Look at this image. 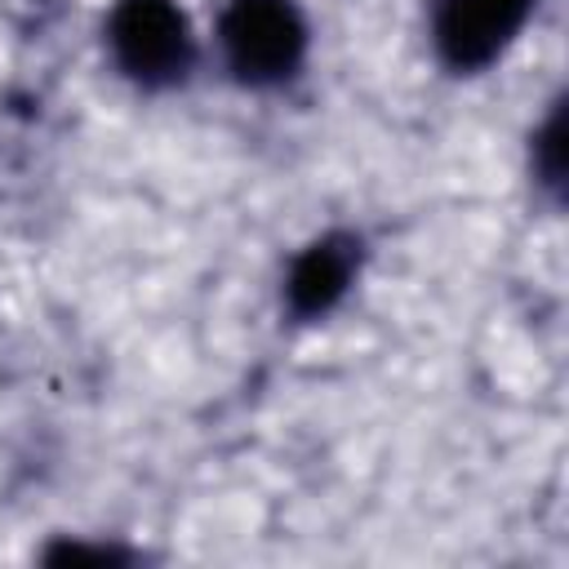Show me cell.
I'll return each mask as SVG.
<instances>
[{"label": "cell", "mask_w": 569, "mask_h": 569, "mask_svg": "<svg viewBox=\"0 0 569 569\" xmlns=\"http://www.w3.org/2000/svg\"><path fill=\"white\" fill-rule=\"evenodd\" d=\"M107 44L120 76L138 89H173L196 67V36L178 0H116Z\"/></svg>", "instance_id": "cell-2"}, {"label": "cell", "mask_w": 569, "mask_h": 569, "mask_svg": "<svg viewBox=\"0 0 569 569\" xmlns=\"http://www.w3.org/2000/svg\"><path fill=\"white\" fill-rule=\"evenodd\" d=\"M49 565H80V560H93V565H129L133 551L129 547H116V542H80V538H62L53 547H44Z\"/></svg>", "instance_id": "cell-6"}, {"label": "cell", "mask_w": 569, "mask_h": 569, "mask_svg": "<svg viewBox=\"0 0 569 569\" xmlns=\"http://www.w3.org/2000/svg\"><path fill=\"white\" fill-rule=\"evenodd\" d=\"M365 262V240L356 231H325L311 244H302L284 271V311L293 320H325L347 289L356 284Z\"/></svg>", "instance_id": "cell-4"}, {"label": "cell", "mask_w": 569, "mask_h": 569, "mask_svg": "<svg viewBox=\"0 0 569 569\" xmlns=\"http://www.w3.org/2000/svg\"><path fill=\"white\" fill-rule=\"evenodd\" d=\"M538 0H436L431 4V44L453 76L485 71L498 62Z\"/></svg>", "instance_id": "cell-3"}, {"label": "cell", "mask_w": 569, "mask_h": 569, "mask_svg": "<svg viewBox=\"0 0 569 569\" xmlns=\"http://www.w3.org/2000/svg\"><path fill=\"white\" fill-rule=\"evenodd\" d=\"M533 173L551 196H560V187H565V102H551L547 120L533 129Z\"/></svg>", "instance_id": "cell-5"}, {"label": "cell", "mask_w": 569, "mask_h": 569, "mask_svg": "<svg viewBox=\"0 0 569 569\" xmlns=\"http://www.w3.org/2000/svg\"><path fill=\"white\" fill-rule=\"evenodd\" d=\"M307 18L298 0H227L218 18V49L227 71L249 89L289 84L307 62Z\"/></svg>", "instance_id": "cell-1"}]
</instances>
